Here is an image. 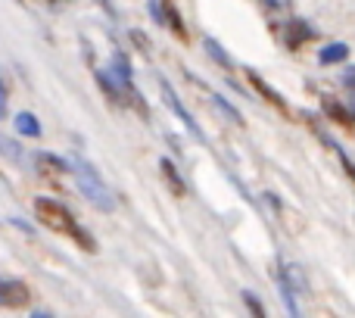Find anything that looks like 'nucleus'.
<instances>
[{
    "label": "nucleus",
    "instance_id": "obj_1",
    "mask_svg": "<svg viewBox=\"0 0 355 318\" xmlns=\"http://www.w3.org/2000/svg\"><path fill=\"white\" fill-rule=\"evenodd\" d=\"M69 169L75 171V181H78V194L85 196L91 206L103 209V212H112V209H116V200H112L110 187L103 184V178L97 175V169H94L87 159L75 156L72 162H69Z\"/></svg>",
    "mask_w": 355,
    "mask_h": 318
},
{
    "label": "nucleus",
    "instance_id": "obj_2",
    "mask_svg": "<svg viewBox=\"0 0 355 318\" xmlns=\"http://www.w3.org/2000/svg\"><path fill=\"white\" fill-rule=\"evenodd\" d=\"M35 215H37V221H41L44 228H50L53 234H72L75 225H78L75 215L69 212L60 200H53V196H37L35 200Z\"/></svg>",
    "mask_w": 355,
    "mask_h": 318
},
{
    "label": "nucleus",
    "instance_id": "obj_3",
    "mask_svg": "<svg viewBox=\"0 0 355 318\" xmlns=\"http://www.w3.org/2000/svg\"><path fill=\"white\" fill-rule=\"evenodd\" d=\"M31 300V290L19 278H0V306L6 309H25Z\"/></svg>",
    "mask_w": 355,
    "mask_h": 318
},
{
    "label": "nucleus",
    "instance_id": "obj_4",
    "mask_svg": "<svg viewBox=\"0 0 355 318\" xmlns=\"http://www.w3.org/2000/svg\"><path fill=\"white\" fill-rule=\"evenodd\" d=\"M159 87H162V100H166V103H168V110H172L175 116L181 119V125H184V128L190 131V135L196 137V141H202V128H200V125H196V119H193V116H190V112H187V106H184L181 100H178L175 87L168 85L166 78H159Z\"/></svg>",
    "mask_w": 355,
    "mask_h": 318
},
{
    "label": "nucleus",
    "instance_id": "obj_5",
    "mask_svg": "<svg viewBox=\"0 0 355 318\" xmlns=\"http://www.w3.org/2000/svg\"><path fill=\"white\" fill-rule=\"evenodd\" d=\"M250 85L256 87V94H259V97H265L271 106H277V110H281V112H290L287 100H284L277 91H271V85H265V78H262V75H259V72H250Z\"/></svg>",
    "mask_w": 355,
    "mask_h": 318
},
{
    "label": "nucleus",
    "instance_id": "obj_6",
    "mask_svg": "<svg viewBox=\"0 0 355 318\" xmlns=\"http://www.w3.org/2000/svg\"><path fill=\"white\" fill-rule=\"evenodd\" d=\"M309 35H312V28H309L306 22H300V19H290L287 28H284V41H287L290 50H296L300 44H306Z\"/></svg>",
    "mask_w": 355,
    "mask_h": 318
},
{
    "label": "nucleus",
    "instance_id": "obj_7",
    "mask_svg": "<svg viewBox=\"0 0 355 318\" xmlns=\"http://www.w3.org/2000/svg\"><path fill=\"white\" fill-rule=\"evenodd\" d=\"M35 162H37V171H41V175H62V171L69 169L66 159H60L53 153H37Z\"/></svg>",
    "mask_w": 355,
    "mask_h": 318
},
{
    "label": "nucleus",
    "instance_id": "obj_8",
    "mask_svg": "<svg viewBox=\"0 0 355 318\" xmlns=\"http://www.w3.org/2000/svg\"><path fill=\"white\" fill-rule=\"evenodd\" d=\"M318 60L324 62V66H334V62H346V60H349V47H346L343 41H334V44H327V47H321Z\"/></svg>",
    "mask_w": 355,
    "mask_h": 318
},
{
    "label": "nucleus",
    "instance_id": "obj_9",
    "mask_svg": "<svg viewBox=\"0 0 355 318\" xmlns=\"http://www.w3.org/2000/svg\"><path fill=\"white\" fill-rule=\"evenodd\" d=\"M12 122H16V131L22 137H41V122H37L31 112H19Z\"/></svg>",
    "mask_w": 355,
    "mask_h": 318
},
{
    "label": "nucleus",
    "instance_id": "obj_10",
    "mask_svg": "<svg viewBox=\"0 0 355 318\" xmlns=\"http://www.w3.org/2000/svg\"><path fill=\"white\" fill-rule=\"evenodd\" d=\"M159 169H162V178L168 181V187H172V194L175 196H184V190H187V187H184V181H181V175H178V169H175L172 159H162Z\"/></svg>",
    "mask_w": 355,
    "mask_h": 318
},
{
    "label": "nucleus",
    "instance_id": "obj_11",
    "mask_svg": "<svg viewBox=\"0 0 355 318\" xmlns=\"http://www.w3.org/2000/svg\"><path fill=\"white\" fill-rule=\"evenodd\" d=\"M162 16H166V25L175 31L181 41H187V28H184V22H181V12L175 10L172 3H162Z\"/></svg>",
    "mask_w": 355,
    "mask_h": 318
},
{
    "label": "nucleus",
    "instance_id": "obj_12",
    "mask_svg": "<svg viewBox=\"0 0 355 318\" xmlns=\"http://www.w3.org/2000/svg\"><path fill=\"white\" fill-rule=\"evenodd\" d=\"M112 75H116L119 85H122V81H131V62H128V56H125L122 50L112 53Z\"/></svg>",
    "mask_w": 355,
    "mask_h": 318
},
{
    "label": "nucleus",
    "instance_id": "obj_13",
    "mask_svg": "<svg viewBox=\"0 0 355 318\" xmlns=\"http://www.w3.org/2000/svg\"><path fill=\"white\" fill-rule=\"evenodd\" d=\"M212 103H215V106H218V110H221V116H225V119H231L234 125H240V128H243V116H240V112L234 110V106L227 103L225 97H218V94H215V97H212Z\"/></svg>",
    "mask_w": 355,
    "mask_h": 318
},
{
    "label": "nucleus",
    "instance_id": "obj_14",
    "mask_svg": "<svg viewBox=\"0 0 355 318\" xmlns=\"http://www.w3.org/2000/svg\"><path fill=\"white\" fill-rule=\"evenodd\" d=\"M0 153H3L10 162H22V147H19L16 141H10V137L0 135Z\"/></svg>",
    "mask_w": 355,
    "mask_h": 318
},
{
    "label": "nucleus",
    "instance_id": "obj_15",
    "mask_svg": "<svg viewBox=\"0 0 355 318\" xmlns=\"http://www.w3.org/2000/svg\"><path fill=\"white\" fill-rule=\"evenodd\" d=\"M69 237H72L75 244L81 246V250H87V253H97V244H94V237H91V234H87L81 225H75V231L69 234Z\"/></svg>",
    "mask_w": 355,
    "mask_h": 318
},
{
    "label": "nucleus",
    "instance_id": "obj_16",
    "mask_svg": "<svg viewBox=\"0 0 355 318\" xmlns=\"http://www.w3.org/2000/svg\"><path fill=\"white\" fill-rule=\"evenodd\" d=\"M202 47H206V50H209V53H212V56H215V60H218V62H221V66H225V69H234L231 56H227V53H225V50H221V47H218V41H212V37H206V41H202Z\"/></svg>",
    "mask_w": 355,
    "mask_h": 318
},
{
    "label": "nucleus",
    "instance_id": "obj_17",
    "mask_svg": "<svg viewBox=\"0 0 355 318\" xmlns=\"http://www.w3.org/2000/svg\"><path fill=\"white\" fill-rule=\"evenodd\" d=\"M243 303H246V306H250V309H252V312H256V315H265V306H262V303L256 300V296L250 294V290H246V294H243Z\"/></svg>",
    "mask_w": 355,
    "mask_h": 318
},
{
    "label": "nucleus",
    "instance_id": "obj_18",
    "mask_svg": "<svg viewBox=\"0 0 355 318\" xmlns=\"http://www.w3.org/2000/svg\"><path fill=\"white\" fill-rule=\"evenodd\" d=\"M262 3H265V10H275V6H277V10H290V0H262Z\"/></svg>",
    "mask_w": 355,
    "mask_h": 318
},
{
    "label": "nucleus",
    "instance_id": "obj_19",
    "mask_svg": "<svg viewBox=\"0 0 355 318\" xmlns=\"http://www.w3.org/2000/svg\"><path fill=\"white\" fill-rule=\"evenodd\" d=\"M97 3L103 6V10H106V16H110V19H116V16H119V12H116V6H112L110 0H97Z\"/></svg>",
    "mask_w": 355,
    "mask_h": 318
},
{
    "label": "nucleus",
    "instance_id": "obj_20",
    "mask_svg": "<svg viewBox=\"0 0 355 318\" xmlns=\"http://www.w3.org/2000/svg\"><path fill=\"white\" fill-rule=\"evenodd\" d=\"M6 116V87H3V81H0V119Z\"/></svg>",
    "mask_w": 355,
    "mask_h": 318
}]
</instances>
